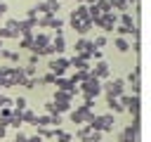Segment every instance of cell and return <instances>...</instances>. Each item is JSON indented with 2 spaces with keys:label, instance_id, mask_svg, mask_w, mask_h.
<instances>
[{
  "label": "cell",
  "instance_id": "6da1fadb",
  "mask_svg": "<svg viewBox=\"0 0 151 142\" xmlns=\"http://www.w3.org/2000/svg\"><path fill=\"white\" fill-rule=\"evenodd\" d=\"M92 130H99V133H111L113 128H116V116L113 114H101V116H97L94 114V118L87 123Z\"/></svg>",
  "mask_w": 151,
  "mask_h": 142
},
{
  "label": "cell",
  "instance_id": "7a4b0ae2",
  "mask_svg": "<svg viewBox=\"0 0 151 142\" xmlns=\"http://www.w3.org/2000/svg\"><path fill=\"white\" fill-rule=\"evenodd\" d=\"M78 92H83V95H87V97H92V99H94V97L101 92V80H99V78H94V76L90 73V76H87V78L80 83Z\"/></svg>",
  "mask_w": 151,
  "mask_h": 142
},
{
  "label": "cell",
  "instance_id": "3957f363",
  "mask_svg": "<svg viewBox=\"0 0 151 142\" xmlns=\"http://www.w3.org/2000/svg\"><path fill=\"white\" fill-rule=\"evenodd\" d=\"M101 92H106L111 97H120V95H125V80L123 78H106L101 85Z\"/></svg>",
  "mask_w": 151,
  "mask_h": 142
},
{
  "label": "cell",
  "instance_id": "277c9868",
  "mask_svg": "<svg viewBox=\"0 0 151 142\" xmlns=\"http://www.w3.org/2000/svg\"><path fill=\"white\" fill-rule=\"evenodd\" d=\"M68 116H71V121H73V123H83V125H85V123H90V121L94 118V111L80 104V106H76V109H73Z\"/></svg>",
  "mask_w": 151,
  "mask_h": 142
},
{
  "label": "cell",
  "instance_id": "5b68a950",
  "mask_svg": "<svg viewBox=\"0 0 151 142\" xmlns=\"http://www.w3.org/2000/svg\"><path fill=\"white\" fill-rule=\"evenodd\" d=\"M47 66H50V73H54V76H64V73L68 71V66H71V64H68V59H66V57H54V59H50V64H47Z\"/></svg>",
  "mask_w": 151,
  "mask_h": 142
},
{
  "label": "cell",
  "instance_id": "8992f818",
  "mask_svg": "<svg viewBox=\"0 0 151 142\" xmlns=\"http://www.w3.org/2000/svg\"><path fill=\"white\" fill-rule=\"evenodd\" d=\"M116 24H118V14H116L113 9H111V12H104V14L97 19V26H99L101 31H111Z\"/></svg>",
  "mask_w": 151,
  "mask_h": 142
},
{
  "label": "cell",
  "instance_id": "52a82bcc",
  "mask_svg": "<svg viewBox=\"0 0 151 142\" xmlns=\"http://www.w3.org/2000/svg\"><path fill=\"white\" fill-rule=\"evenodd\" d=\"M90 73L94 76V78H99V80H106V78H111V69H109V64L101 59V62H97V66H90Z\"/></svg>",
  "mask_w": 151,
  "mask_h": 142
},
{
  "label": "cell",
  "instance_id": "ba28073f",
  "mask_svg": "<svg viewBox=\"0 0 151 142\" xmlns=\"http://www.w3.org/2000/svg\"><path fill=\"white\" fill-rule=\"evenodd\" d=\"M73 50H76V54H83V57H87V59H90V52H92L94 47H92V40H87V38L83 36L80 40H76Z\"/></svg>",
  "mask_w": 151,
  "mask_h": 142
},
{
  "label": "cell",
  "instance_id": "9c48e42d",
  "mask_svg": "<svg viewBox=\"0 0 151 142\" xmlns=\"http://www.w3.org/2000/svg\"><path fill=\"white\" fill-rule=\"evenodd\" d=\"M71 66H76V71H90V59L83 57V54H76L73 59H68Z\"/></svg>",
  "mask_w": 151,
  "mask_h": 142
},
{
  "label": "cell",
  "instance_id": "30bf717a",
  "mask_svg": "<svg viewBox=\"0 0 151 142\" xmlns=\"http://www.w3.org/2000/svg\"><path fill=\"white\" fill-rule=\"evenodd\" d=\"M71 99H73V95H71L68 90H57L52 102H57V104H71Z\"/></svg>",
  "mask_w": 151,
  "mask_h": 142
},
{
  "label": "cell",
  "instance_id": "8fae6325",
  "mask_svg": "<svg viewBox=\"0 0 151 142\" xmlns=\"http://www.w3.org/2000/svg\"><path fill=\"white\" fill-rule=\"evenodd\" d=\"M106 106L111 109V114L116 116V114H120V111H125L123 109V104L118 102V97H111V95H106Z\"/></svg>",
  "mask_w": 151,
  "mask_h": 142
},
{
  "label": "cell",
  "instance_id": "7c38bea8",
  "mask_svg": "<svg viewBox=\"0 0 151 142\" xmlns=\"http://www.w3.org/2000/svg\"><path fill=\"white\" fill-rule=\"evenodd\" d=\"M52 47H54V54H61V52L66 50V40H64V36H54V38H52Z\"/></svg>",
  "mask_w": 151,
  "mask_h": 142
},
{
  "label": "cell",
  "instance_id": "4fadbf2b",
  "mask_svg": "<svg viewBox=\"0 0 151 142\" xmlns=\"http://www.w3.org/2000/svg\"><path fill=\"white\" fill-rule=\"evenodd\" d=\"M139 71H142V66L137 64V66L127 73V78H123V80H127V83H132V85H142V83H139Z\"/></svg>",
  "mask_w": 151,
  "mask_h": 142
},
{
  "label": "cell",
  "instance_id": "5bb4252c",
  "mask_svg": "<svg viewBox=\"0 0 151 142\" xmlns=\"http://www.w3.org/2000/svg\"><path fill=\"white\" fill-rule=\"evenodd\" d=\"M5 28H7V31L14 36V38H19V33H21V31H19V19H7Z\"/></svg>",
  "mask_w": 151,
  "mask_h": 142
},
{
  "label": "cell",
  "instance_id": "9a60e30c",
  "mask_svg": "<svg viewBox=\"0 0 151 142\" xmlns=\"http://www.w3.org/2000/svg\"><path fill=\"white\" fill-rule=\"evenodd\" d=\"M113 45H116V50H118V52H127V50H130V43H127L125 38H120V36L113 40Z\"/></svg>",
  "mask_w": 151,
  "mask_h": 142
},
{
  "label": "cell",
  "instance_id": "2e32d148",
  "mask_svg": "<svg viewBox=\"0 0 151 142\" xmlns=\"http://www.w3.org/2000/svg\"><path fill=\"white\" fill-rule=\"evenodd\" d=\"M54 140H59V142H71L73 137H71V133H66V130H59V128H54Z\"/></svg>",
  "mask_w": 151,
  "mask_h": 142
},
{
  "label": "cell",
  "instance_id": "e0dca14e",
  "mask_svg": "<svg viewBox=\"0 0 151 142\" xmlns=\"http://www.w3.org/2000/svg\"><path fill=\"white\" fill-rule=\"evenodd\" d=\"M21 121H24V123H33V121H35V111H33V109H24V111H21Z\"/></svg>",
  "mask_w": 151,
  "mask_h": 142
},
{
  "label": "cell",
  "instance_id": "ac0fdd59",
  "mask_svg": "<svg viewBox=\"0 0 151 142\" xmlns=\"http://www.w3.org/2000/svg\"><path fill=\"white\" fill-rule=\"evenodd\" d=\"M90 133H92V128H90V125L85 123V125H80V128L76 130V137H78V140H85V137H87Z\"/></svg>",
  "mask_w": 151,
  "mask_h": 142
},
{
  "label": "cell",
  "instance_id": "d6986e66",
  "mask_svg": "<svg viewBox=\"0 0 151 142\" xmlns=\"http://www.w3.org/2000/svg\"><path fill=\"white\" fill-rule=\"evenodd\" d=\"M120 26H127V28H134V21H132V14L130 12H123V17H120Z\"/></svg>",
  "mask_w": 151,
  "mask_h": 142
},
{
  "label": "cell",
  "instance_id": "ffe728a7",
  "mask_svg": "<svg viewBox=\"0 0 151 142\" xmlns=\"http://www.w3.org/2000/svg\"><path fill=\"white\" fill-rule=\"evenodd\" d=\"M0 57H5V59H9V62H19V52H14V50H2Z\"/></svg>",
  "mask_w": 151,
  "mask_h": 142
},
{
  "label": "cell",
  "instance_id": "44dd1931",
  "mask_svg": "<svg viewBox=\"0 0 151 142\" xmlns=\"http://www.w3.org/2000/svg\"><path fill=\"white\" fill-rule=\"evenodd\" d=\"M24 109H28L26 97H17V99H14V111H24Z\"/></svg>",
  "mask_w": 151,
  "mask_h": 142
},
{
  "label": "cell",
  "instance_id": "7402d4cb",
  "mask_svg": "<svg viewBox=\"0 0 151 142\" xmlns=\"http://www.w3.org/2000/svg\"><path fill=\"white\" fill-rule=\"evenodd\" d=\"M38 135H40L42 140H45V137H47V140H54V128H38Z\"/></svg>",
  "mask_w": 151,
  "mask_h": 142
},
{
  "label": "cell",
  "instance_id": "603a6c76",
  "mask_svg": "<svg viewBox=\"0 0 151 142\" xmlns=\"http://www.w3.org/2000/svg\"><path fill=\"white\" fill-rule=\"evenodd\" d=\"M106 43H109V40H106V36H97V38L92 40V47H94V50H101Z\"/></svg>",
  "mask_w": 151,
  "mask_h": 142
},
{
  "label": "cell",
  "instance_id": "cb8c5ba5",
  "mask_svg": "<svg viewBox=\"0 0 151 142\" xmlns=\"http://www.w3.org/2000/svg\"><path fill=\"white\" fill-rule=\"evenodd\" d=\"M40 78V85H54V73H45V76H38Z\"/></svg>",
  "mask_w": 151,
  "mask_h": 142
},
{
  "label": "cell",
  "instance_id": "d4e9b609",
  "mask_svg": "<svg viewBox=\"0 0 151 142\" xmlns=\"http://www.w3.org/2000/svg\"><path fill=\"white\" fill-rule=\"evenodd\" d=\"M31 45H33V36H24L21 38V47H28L31 50Z\"/></svg>",
  "mask_w": 151,
  "mask_h": 142
},
{
  "label": "cell",
  "instance_id": "484cf974",
  "mask_svg": "<svg viewBox=\"0 0 151 142\" xmlns=\"http://www.w3.org/2000/svg\"><path fill=\"white\" fill-rule=\"evenodd\" d=\"M45 111L47 114H57V106H54V102L50 99V102H45Z\"/></svg>",
  "mask_w": 151,
  "mask_h": 142
},
{
  "label": "cell",
  "instance_id": "4316f807",
  "mask_svg": "<svg viewBox=\"0 0 151 142\" xmlns=\"http://www.w3.org/2000/svg\"><path fill=\"white\" fill-rule=\"evenodd\" d=\"M12 142H26V135L21 133V130H17V135H14V140Z\"/></svg>",
  "mask_w": 151,
  "mask_h": 142
},
{
  "label": "cell",
  "instance_id": "83f0119b",
  "mask_svg": "<svg viewBox=\"0 0 151 142\" xmlns=\"http://www.w3.org/2000/svg\"><path fill=\"white\" fill-rule=\"evenodd\" d=\"M5 38H14V36H12L7 28H0V40H5Z\"/></svg>",
  "mask_w": 151,
  "mask_h": 142
},
{
  "label": "cell",
  "instance_id": "f1b7e54d",
  "mask_svg": "<svg viewBox=\"0 0 151 142\" xmlns=\"http://www.w3.org/2000/svg\"><path fill=\"white\" fill-rule=\"evenodd\" d=\"M7 9H9V7H7V2L2 0V2H0V19H2L5 14H7Z\"/></svg>",
  "mask_w": 151,
  "mask_h": 142
},
{
  "label": "cell",
  "instance_id": "f546056e",
  "mask_svg": "<svg viewBox=\"0 0 151 142\" xmlns=\"http://www.w3.org/2000/svg\"><path fill=\"white\" fill-rule=\"evenodd\" d=\"M38 62H40V57H38V54H31V59H28V64H31V66H35Z\"/></svg>",
  "mask_w": 151,
  "mask_h": 142
},
{
  "label": "cell",
  "instance_id": "4dcf8cb0",
  "mask_svg": "<svg viewBox=\"0 0 151 142\" xmlns=\"http://www.w3.org/2000/svg\"><path fill=\"white\" fill-rule=\"evenodd\" d=\"M132 50H134V52H139V50H142V43H139V38H134V45H132Z\"/></svg>",
  "mask_w": 151,
  "mask_h": 142
},
{
  "label": "cell",
  "instance_id": "1f68e13d",
  "mask_svg": "<svg viewBox=\"0 0 151 142\" xmlns=\"http://www.w3.org/2000/svg\"><path fill=\"white\" fill-rule=\"evenodd\" d=\"M5 135H7V125H0V140H2Z\"/></svg>",
  "mask_w": 151,
  "mask_h": 142
},
{
  "label": "cell",
  "instance_id": "d6a6232c",
  "mask_svg": "<svg viewBox=\"0 0 151 142\" xmlns=\"http://www.w3.org/2000/svg\"><path fill=\"white\" fill-rule=\"evenodd\" d=\"M2 50H5V43H2V40H0V52H2Z\"/></svg>",
  "mask_w": 151,
  "mask_h": 142
}]
</instances>
